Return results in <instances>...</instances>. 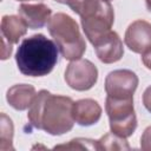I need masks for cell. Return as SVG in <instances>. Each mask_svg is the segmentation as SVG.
<instances>
[{"mask_svg":"<svg viewBox=\"0 0 151 151\" xmlns=\"http://www.w3.org/2000/svg\"><path fill=\"white\" fill-rule=\"evenodd\" d=\"M106 1H111V0H106Z\"/></svg>","mask_w":151,"mask_h":151,"instance_id":"7402d4cb","label":"cell"},{"mask_svg":"<svg viewBox=\"0 0 151 151\" xmlns=\"http://www.w3.org/2000/svg\"><path fill=\"white\" fill-rule=\"evenodd\" d=\"M124 41L132 52H145L151 46V24L145 20L133 21L125 32Z\"/></svg>","mask_w":151,"mask_h":151,"instance_id":"ba28073f","label":"cell"},{"mask_svg":"<svg viewBox=\"0 0 151 151\" xmlns=\"http://www.w3.org/2000/svg\"><path fill=\"white\" fill-rule=\"evenodd\" d=\"M54 149H67V150H98V142L85 138H77L70 140L68 144L57 145Z\"/></svg>","mask_w":151,"mask_h":151,"instance_id":"9a60e30c","label":"cell"},{"mask_svg":"<svg viewBox=\"0 0 151 151\" xmlns=\"http://www.w3.org/2000/svg\"><path fill=\"white\" fill-rule=\"evenodd\" d=\"M74 101L66 96L52 94L46 90L37 93L27 118L35 129L44 130L52 136H60L72 130Z\"/></svg>","mask_w":151,"mask_h":151,"instance_id":"6da1fadb","label":"cell"},{"mask_svg":"<svg viewBox=\"0 0 151 151\" xmlns=\"http://www.w3.org/2000/svg\"><path fill=\"white\" fill-rule=\"evenodd\" d=\"M143 104L145 109L151 112V86H149L143 93Z\"/></svg>","mask_w":151,"mask_h":151,"instance_id":"e0dca14e","label":"cell"},{"mask_svg":"<svg viewBox=\"0 0 151 151\" xmlns=\"http://www.w3.org/2000/svg\"><path fill=\"white\" fill-rule=\"evenodd\" d=\"M98 79V70L87 59L72 60L65 71V81L76 91L90 90Z\"/></svg>","mask_w":151,"mask_h":151,"instance_id":"5b68a950","label":"cell"},{"mask_svg":"<svg viewBox=\"0 0 151 151\" xmlns=\"http://www.w3.org/2000/svg\"><path fill=\"white\" fill-rule=\"evenodd\" d=\"M105 110L112 133L127 138L134 132L137 118L133 110V98H113L106 96Z\"/></svg>","mask_w":151,"mask_h":151,"instance_id":"277c9868","label":"cell"},{"mask_svg":"<svg viewBox=\"0 0 151 151\" xmlns=\"http://www.w3.org/2000/svg\"><path fill=\"white\" fill-rule=\"evenodd\" d=\"M145 4H146V8H147V11L151 13V0H145Z\"/></svg>","mask_w":151,"mask_h":151,"instance_id":"d6986e66","label":"cell"},{"mask_svg":"<svg viewBox=\"0 0 151 151\" xmlns=\"http://www.w3.org/2000/svg\"><path fill=\"white\" fill-rule=\"evenodd\" d=\"M142 61L149 70H151V46L142 53Z\"/></svg>","mask_w":151,"mask_h":151,"instance_id":"ac0fdd59","label":"cell"},{"mask_svg":"<svg viewBox=\"0 0 151 151\" xmlns=\"http://www.w3.org/2000/svg\"><path fill=\"white\" fill-rule=\"evenodd\" d=\"M18 1H26V0H18ZM29 1V0H28Z\"/></svg>","mask_w":151,"mask_h":151,"instance_id":"44dd1931","label":"cell"},{"mask_svg":"<svg viewBox=\"0 0 151 151\" xmlns=\"http://www.w3.org/2000/svg\"><path fill=\"white\" fill-rule=\"evenodd\" d=\"M72 113L77 124L81 126H90L100 119L101 107L93 99H80L73 104Z\"/></svg>","mask_w":151,"mask_h":151,"instance_id":"30bf717a","label":"cell"},{"mask_svg":"<svg viewBox=\"0 0 151 151\" xmlns=\"http://www.w3.org/2000/svg\"><path fill=\"white\" fill-rule=\"evenodd\" d=\"M55 1H58V2H60V4H63V0H55Z\"/></svg>","mask_w":151,"mask_h":151,"instance_id":"ffe728a7","label":"cell"},{"mask_svg":"<svg viewBox=\"0 0 151 151\" xmlns=\"http://www.w3.org/2000/svg\"><path fill=\"white\" fill-rule=\"evenodd\" d=\"M18 13L28 28L37 29L48 22L52 11L45 4H22L18 8Z\"/></svg>","mask_w":151,"mask_h":151,"instance_id":"9c48e42d","label":"cell"},{"mask_svg":"<svg viewBox=\"0 0 151 151\" xmlns=\"http://www.w3.org/2000/svg\"><path fill=\"white\" fill-rule=\"evenodd\" d=\"M140 147L145 151L151 150V126L145 129V131L140 138Z\"/></svg>","mask_w":151,"mask_h":151,"instance_id":"2e32d148","label":"cell"},{"mask_svg":"<svg viewBox=\"0 0 151 151\" xmlns=\"http://www.w3.org/2000/svg\"><path fill=\"white\" fill-rule=\"evenodd\" d=\"M138 85V77L130 70H116L105 79V91L113 98H133Z\"/></svg>","mask_w":151,"mask_h":151,"instance_id":"8992f818","label":"cell"},{"mask_svg":"<svg viewBox=\"0 0 151 151\" xmlns=\"http://www.w3.org/2000/svg\"><path fill=\"white\" fill-rule=\"evenodd\" d=\"M15 61L19 71L25 76H47L58 63V46L44 34H34L21 41Z\"/></svg>","mask_w":151,"mask_h":151,"instance_id":"7a4b0ae2","label":"cell"},{"mask_svg":"<svg viewBox=\"0 0 151 151\" xmlns=\"http://www.w3.org/2000/svg\"><path fill=\"white\" fill-rule=\"evenodd\" d=\"M27 32V25L20 17L4 15L1 19V39L9 45L17 44Z\"/></svg>","mask_w":151,"mask_h":151,"instance_id":"7c38bea8","label":"cell"},{"mask_svg":"<svg viewBox=\"0 0 151 151\" xmlns=\"http://www.w3.org/2000/svg\"><path fill=\"white\" fill-rule=\"evenodd\" d=\"M35 96H37L35 88L32 85L17 84V85L12 86L11 88H8L6 99L13 109L22 111V110L28 109L32 105Z\"/></svg>","mask_w":151,"mask_h":151,"instance_id":"8fae6325","label":"cell"},{"mask_svg":"<svg viewBox=\"0 0 151 151\" xmlns=\"http://www.w3.org/2000/svg\"><path fill=\"white\" fill-rule=\"evenodd\" d=\"M13 123L5 113H1L0 120V150H13Z\"/></svg>","mask_w":151,"mask_h":151,"instance_id":"4fadbf2b","label":"cell"},{"mask_svg":"<svg viewBox=\"0 0 151 151\" xmlns=\"http://www.w3.org/2000/svg\"><path fill=\"white\" fill-rule=\"evenodd\" d=\"M98 59L105 64L118 61L124 54L123 42L114 31H109L93 44Z\"/></svg>","mask_w":151,"mask_h":151,"instance_id":"52a82bcc","label":"cell"},{"mask_svg":"<svg viewBox=\"0 0 151 151\" xmlns=\"http://www.w3.org/2000/svg\"><path fill=\"white\" fill-rule=\"evenodd\" d=\"M97 142H98V150H130L126 139L112 132L106 133Z\"/></svg>","mask_w":151,"mask_h":151,"instance_id":"5bb4252c","label":"cell"},{"mask_svg":"<svg viewBox=\"0 0 151 151\" xmlns=\"http://www.w3.org/2000/svg\"><path fill=\"white\" fill-rule=\"evenodd\" d=\"M47 28L65 59L81 58L86 51V44L74 19L65 13H57L48 20Z\"/></svg>","mask_w":151,"mask_h":151,"instance_id":"3957f363","label":"cell"}]
</instances>
